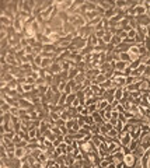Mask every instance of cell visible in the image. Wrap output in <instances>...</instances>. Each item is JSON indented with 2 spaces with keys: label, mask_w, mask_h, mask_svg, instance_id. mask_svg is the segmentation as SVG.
Returning a JSON list of instances; mask_svg holds the SVG:
<instances>
[{
  "label": "cell",
  "mask_w": 150,
  "mask_h": 168,
  "mask_svg": "<svg viewBox=\"0 0 150 168\" xmlns=\"http://www.w3.org/2000/svg\"><path fill=\"white\" fill-rule=\"evenodd\" d=\"M139 161H140V158H137L133 153L126 154V155H125V158H123V164H125L126 167H129V168H135V167H136V164H137Z\"/></svg>",
  "instance_id": "cell-1"
},
{
  "label": "cell",
  "mask_w": 150,
  "mask_h": 168,
  "mask_svg": "<svg viewBox=\"0 0 150 168\" xmlns=\"http://www.w3.org/2000/svg\"><path fill=\"white\" fill-rule=\"evenodd\" d=\"M53 4L59 9V11H67L70 7H72V4H73V0H56V1H53Z\"/></svg>",
  "instance_id": "cell-2"
},
{
  "label": "cell",
  "mask_w": 150,
  "mask_h": 168,
  "mask_svg": "<svg viewBox=\"0 0 150 168\" xmlns=\"http://www.w3.org/2000/svg\"><path fill=\"white\" fill-rule=\"evenodd\" d=\"M119 11H121V10H119V9H117V7H111V9H108V10L105 11L104 17H105L107 20H111V18H114V17L117 16Z\"/></svg>",
  "instance_id": "cell-3"
},
{
  "label": "cell",
  "mask_w": 150,
  "mask_h": 168,
  "mask_svg": "<svg viewBox=\"0 0 150 168\" xmlns=\"http://www.w3.org/2000/svg\"><path fill=\"white\" fill-rule=\"evenodd\" d=\"M18 104H20V108H21V109H31V108L34 106L33 102L28 101V100H25V98H21V100L18 101Z\"/></svg>",
  "instance_id": "cell-4"
},
{
  "label": "cell",
  "mask_w": 150,
  "mask_h": 168,
  "mask_svg": "<svg viewBox=\"0 0 150 168\" xmlns=\"http://www.w3.org/2000/svg\"><path fill=\"white\" fill-rule=\"evenodd\" d=\"M132 140H133V139L131 137V134L129 133H123L122 134V137H121V143H122V146H128V147H129V144H131Z\"/></svg>",
  "instance_id": "cell-5"
},
{
  "label": "cell",
  "mask_w": 150,
  "mask_h": 168,
  "mask_svg": "<svg viewBox=\"0 0 150 168\" xmlns=\"http://www.w3.org/2000/svg\"><path fill=\"white\" fill-rule=\"evenodd\" d=\"M14 21H11L10 18H7L6 16H0V25H4V27H10L13 25Z\"/></svg>",
  "instance_id": "cell-6"
},
{
  "label": "cell",
  "mask_w": 150,
  "mask_h": 168,
  "mask_svg": "<svg viewBox=\"0 0 150 168\" xmlns=\"http://www.w3.org/2000/svg\"><path fill=\"white\" fill-rule=\"evenodd\" d=\"M112 155H114V161H115V164H117V163H121V161H123V158H125V153H123L122 150L114 153Z\"/></svg>",
  "instance_id": "cell-7"
},
{
  "label": "cell",
  "mask_w": 150,
  "mask_h": 168,
  "mask_svg": "<svg viewBox=\"0 0 150 168\" xmlns=\"http://www.w3.org/2000/svg\"><path fill=\"white\" fill-rule=\"evenodd\" d=\"M115 7L119 9V10H126L129 6H128V1L126 0H117L115 1Z\"/></svg>",
  "instance_id": "cell-8"
},
{
  "label": "cell",
  "mask_w": 150,
  "mask_h": 168,
  "mask_svg": "<svg viewBox=\"0 0 150 168\" xmlns=\"http://www.w3.org/2000/svg\"><path fill=\"white\" fill-rule=\"evenodd\" d=\"M42 134L45 136V139H48V140H50L52 143H53V142L56 140V137H58V136H56V134L53 133V132H52L50 129H48V130H45V132H44Z\"/></svg>",
  "instance_id": "cell-9"
},
{
  "label": "cell",
  "mask_w": 150,
  "mask_h": 168,
  "mask_svg": "<svg viewBox=\"0 0 150 168\" xmlns=\"http://www.w3.org/2000/svg\"><path fill=\"white\" fill-rule=\"evenodd\" d=\"M123 91H125V87H118L117 90H115V100L119 101L121 102V100H122V97H123Z\"/></svg>",
  "instance_id": "cell-10"
},
{
  "label": "cell",
  "mask_w": 150,
  "mask_h": 168,
  "mask_svg": "<svg viewBox=\"0 0 150 168\" xmlns=\"http://www.w3.org/2000/svg\"><path fill=\"white\" fill-rule=\"evenodd\" d=\"M76 98H77V94H74V93L69 94V95H67V100H66V108L72 106V105H73V102L76 101Z\"/></svg>",
  "instance_id": "cell-11"
},
{
  "label": "cell",
  "mask_w": 150,
  "mask_h": 168,
  "mask_svg": "<svg viewBox=\"0 0 150 168\" xmlns=\"http://www.w3.org/2000/svg\"><path fill=\"white\" fill-rule=\"evenodd\" d=\"M111 69H114L112 67V65L111 63H108V62H105V63H102L100 66V71H101V74H105L108 70H111Z\"/></svg>",
  "instance_id": "cell-12"
},
{
  "label": "cell",
  "mask_w": 150,
  "mask_h": 168,
  "mask_svg": "<svg viewBox=\"0 0 150 168\" xmlns=\"http://www.w3.org/2000/svg\"><path fill=\"white\" fill-rule=\"evenodd\" d=\"M10 109H11V105L10 104H7V102L0 104V115L1 114H6V112H10Z\"/></svg>",
  "instance_id": "cell-13"
},
{
  "label": "cell",
  "mask_w": 150,
  "mask_h": 168,
  "mask_svg": "<svg viewBox=\"0 0 150 168\" xmlns=\"http://www.w3.org/2000/svg\"><path fill=\"white\" fill-rule=\"evenodd\" d=\"M104 81H107V77L104 76V74H98L94 80H93V84H97V85H101V84L104 83Z\"/></svg>",
  "instance_id": "cell-14"
},
{
  "label": "cell",
  "mask_w": 150,
  "mask_h": 168,
  "mask_svg": "<svg viewBox=\"0 0 150 168\" xmlns=\"http://www.w3.org/2000/svg\"><path fill=\"white\" fill-rule=\"evenodd\" d=\"M119 58H121V60H122V62H125V63H128V65L132 62V59H131V55H129L128 52H123V53H121V55H119Z\"/></svg>",
  "instance_id": "cell-15"
},
{
  "label": "cell",
  "mask_w": 150,
  "mask_h": 168,
  "mask_svg": "<svg viewBox=\"0 0 150 168\" xmlns=\"http://www.w3.org/2000/svg\"><path fill=\"white\" fill-rule=\"evenodd\" d=\"M77 74H79V71H77L76 67L70 69V70H69V76H67V81H69V80H74V79L77 77Z\"/></svg>",
  "instance_id": "cell-16"
},
{
  "label": "cell",
  "mask_w": 150,
  "mask_h": 168,
  "mask_svg": "<svg viewBox=\"0 0 150 168\" xmlns=\"http://www.w3.org/2000/svg\"><path fill=\"white\" fill-rule=\"evenodd\" d=\"M76 69H77V71L79 73H86V70H87V63L86 62H79L77 65H76Z\"/></svg>",
  "instance_id": "cell-17"
},
{
  "label": "cell",
  "mask_w": 150,
  "mask_h": 168,
  "mask_svg": "<svg viewBox=\"0 0 150 168\" xmlns=\"http://www.w3.org/2000/svg\"><path fill=\"white\" fill-rule=\"evenodd\" d=\"M10 74H13L14 77H18V74L21 73V69H20V66H11V69H10V71H9Z\"/></svg>",
  "instance_id": "cell-18"
},
{
  "label": "cell",
  "mask_w": 150,
  "mask_h": 168,
  "mask_svg": "<svg viewBox=\"0 0 150 168\" xmlns=\"http://www.w3.org/2000/svg\"><path fill=\"white\" fill-rule=\"evenodd\" d=\"M86 79H87V77H86V74H84V73H79V74H77V77L74 79V81H76V84H83L84 81H86Z\"/></svg>",
  "instance_id": "cell-19"
},
{
  "label": "cell",
  "mask_w": 150,
  "mask_h": 168,
  "mask_svg": "<svg viewBox=\"0 0 150 168\" xmlns=\"http://www.w3.org/2000/svg\"><path fill=\"white\" fill-rule=\"evenodd\" d=\"M140 65H142V60H140V58H139V59H136V60H132V62L129 63V66L128 67H131L132 70H135V69H137Z\"/></svg>",
  "instance_id": "cell-20"
},
{
  "label": "cell",
  "mask_w": 150,
  "mask_h": 168,
  "mask_svg": "<svg viewBox=\"0 0 150 168\" xmlns=\"http://www.w3.org/2000/svg\"><path fill=\"white\" fill-rule=\"evenodd\" d=\"M100 125H97V123H94V125H91L90 126V132L91 134H100Z\"/></svg>",
  "instance_id": "cell-21"
},
{
  "label": "cell",
  "mask_w": 150,
  "mask_h": 168,
  "mask_svg": "<svg viewBox=\"0 0 150 168\" xmlns=\"http://www.w3.org/2000/svg\"><path fill=\"white\" fill-rule=\"evenodd\" d=\"M111 44H112L114 46H118L119 44H122V38H121L119 35H114L112 39H111Z\"/></svg>",
  "instance_id": "cell-22"
},
{
  "label": "cell",
  "mask_w": 150,
  "mask_h": 168,
  "mask_svg": "<svg viewBox=\"0 0 150 168\" xmlns=\"http://www.w3.org/2000/svg\"><path fill=\"white\" fill-rule=\"evenodd\" d=\"M112 36H114V35L111 34V31H107V32H105V35L102 36V41H104L105 44H111V39H112Z\"/></svg>",
  "instance_id": "cell-23"
},
{
  "label": "cell",
  "mask_w": 150,
  "mask_h": 168,
  "mask_svg": "<svg viewBox=\"0 0 150 168\" xmlns=\"http://www.w3.org/2000/svg\"><path fill=\"white\" fill-rule=\"evenodd\" d=\"M110 104H108V101L105 100H101L98 104H97V106H98V111H104V109H107V106H108Z\"/></svg>",
  "instance_id": "cell-24"
},
{
  "label": "cell",
  "mask_w": 150,
  "mask_h": 168,
  "mask_svg": "<svg viewBox=\"0 0 150 168\" xmlns=\"http://www.w3.org/2000/svg\"><path fill=\"white\" fill-rule=\"evenodd\" d=\"M86 108L88 109V114H90V115L98 111V106H97V104H91V105H88V106H86Z\"/></svg>",
  "instance_id": "cell-25"
},
{
  "label": "cell",
  "mask_w": 150,
  "mask_h": 168,
  "mask_svg": "<svg viewBox=\"0 0 150 168\" xmlns=\"http://www.w3.org/2000/svg\"><path fill=\"white\" fill-rule=\"evenodd\" d=\"M60 66H62V71H69L72 66H70V62L69 60H65L63 63H60Z\"/></svg>",
  "instance_id": "cell-26"
},
{
  "label": "cell",
  "mask_w": 150,
  "mask_h": 168,
  "mask_svg": "<svg viewBox=\"0 0 150 168\" xmlns=\"http://www.w3.org/2000/svg\"><path fill=\"white\" fill-rule=\"evenodd\" d=\"M55 126H58V128L63 129V128H66V120H63V119L60 118V119H58V120L55 122Z\"/></svg>",
  "instance_id": "cell-27"
},
{
  "label": "cell",
  "mask_w": 150,
  "mask_h": 168,
  "mask_svg": "<svg viewBox=\"0 0 150 168\" xmlns=\"http://www.w3.org/2000/svg\"><path fill=\"white\" fill-rule=\"evenodd\" d=\"M66 100H67V94H65V93H62V95H60V100H59V104H58V105H62V106H66Z\"/></svg>",
  "instance_id": "cell-28"
},
{
  "label": "cell",
  "mask_w": 150,
  "mask_h": 168,
  "mask_svg": "<svg viewBox=\"0 0 150 168\" xmlns=\"http://www.w3.org/2000/svg\"><path fill=\"white\" fill-rule=\"evenodd\" d=\"M84 120H86V125H94L96 122H94V118H93V115H87V116H84Z\"/></svg>",
  "instance_id": "cell-29"
},
{
  "label": "cell",
  "mask_w": 150,
  "mask_h": 168,
  "mask_svg": "<svg viewBox=\"0 0 150 168\" xmlns=\"http://www.w3.org/2000/svg\"><path fill=\"white\" fill-rule=\"evenodd\" d=\"M41 153H42V150H41V149H37V150H33V151H31V157H34V158H35V161H37V160L39 158Z\"/></svg>",
  "instance_id": "cell-30"
},
{
  "label": "cell",
  "mask_w": 150,
  "mask_h": 168,
  "mask_svg": "<svg viewBox=\"0 0 150 168\" xmlns=\"http://www.w3.org/2000/svg\"><path fill=\"white\" fill-rule=\"evenodd\" d=\"M77 123V119H70V120H67L66 122V128L67 129H73V126Z\"/></svg>",
  "instance_id": "cell-31"
},
{
  "label": "cell",
  "mask_w": 150,
  "mask_h": 168,
  "mask_svg": "<svg viewBox=\"0 0 150 168\" xmlns=\"http://www.w3.org/2000/svg\"><path fill=\"white\" fill-rule=\"evenodd\" d=\"M55 161H56V164H59V165H63V164H66V163H65V154L59 155V157H58Z\"/></svg>",
  "instance_id": "cell-32"
},
{
  "label": "cell",
  "mask_w": 150,
  "mask_h": 168,
  "mask_svg": "<svg viewBox=\"0 0 150 168\" xmlns=\"http://www.w3.org/2000/svg\"><path fill=\"white\" fill-rule=\"evenodd\" d=\"M136 36H137L136 30H131V31L128 32V38H131V39H136Z\"/></svg>",
  "instance_id": "cell-33"
},
{
  "label": "cell",
  "mask_w": 150,
  "mask_h": 168,
  "mask_svg": "<svg viewBox=\"0 0 150 168\" xmlns=\"http://www.w3.org/2000/svg\"><path fill=\"white\" fill-rule=\"evenodd\" d=\"M66 84H67V81H62V83L59 84V91H60V93H65V88H66Z\"/></svg>",
  "instance_id": "cell-34"
},
{
  "label": "cell",
  "mask_w": 150,
  "mask_h": 168,
  "mask_svg": "<svg viewBox=\"0 0 150 168\" xmlns=\"http://www.w3.org/2000/svg\"><path fill=\"white\" fill-rule=\"evenodd\" d=\"M118 120H119V122H122L123 125H125V123H128V119L123 116V114H119V118H118Z\"/></svg>",
  "instance_id": "cell-35"
},
{
  "label": "cell",
  "mask_w": 150,
  "mask_h": 168,
  "mask_svg": "<svg viewBox=\"0 0 150 168\" xmlns=\"http://www.w3.org/2000/svg\"><path fill=\"white\" fill-rule=\"evenodd\" d=\"M28 134H30V137H31V139H35V137H37V129H30Z\"/></svg>",
  "instance_id": "cell-36"
},
{
  "label": "cell",
  "mask_w": 150,
  "mask_h": 168,
  "mask_svg": "<svg viewBox=\"0 0 150 168\" xmlns=\"http://www.w3.org/2000/svg\"><path fill=\"white\" fill-rule=\"evenodd\" d=\"M115 111H118L119 114H123V112H125V108H123V105H121V104H119V105H117Z\"/></svg>",
  "instance_id": "cell-37"
},
{
  "label": "cell",
  "mask_w": 150,
  "mask_h": 168,
  "mask_svg": "<svg viewBox=\"0 0 150 168\" xmlns=\"http://www.w3.org/2000/svg\"><path fill=\"white\" fill-rule=\"evenodd\" d=\"M105 128H107L108 130H112V129H114V126H112L110 122H105Z\"/></svg>",
  "instance_id": "cell-38"
},
{
  "label": "cell",
  "mask_w": 150,
  "mask_h": 168,
  "mask_svg": "<svg viewBox=\"0 0 150 168\" xmlns=\"http://www.w3.org/2000/svg\"><path fill=\"white\" fill-rule=\"evenodd\" d=\"M20 140H23V139H21V137H20V136H18V134H16V136H14V139H13V142H14V143H18V142H20Z\"/></svg>",
  "instance_id": "cell-39"
},
{
  "label": "cell",
  "mask_w": 150,
  "mask_h": 168,
  "mask_svg": "<svg viewBox=\"0 0 150 168\" xmlns=\"http://www.w3.org/2000/svg\"><path fill=\"white\" fill-rule=\"evenodd\" d=\"M142 63H145L146 66H149V67H150V58H147V59H145V60H143Z\"/></svg>",
  "instance_id": "cell-40"
},
{
  "label": "cell",
  "mask_w": 150,
  "mask_h": 168,
  "mask_svg": "<svg viewBox=\"0 0 150 168\" xmlns=\"http://www.w3.org/2000/svg\"><path fill=\"white\" fill-rule=\"evenodd\" d=\"M107 168H117V164H115V163H112V164H110Z\"/></svg>",
  "instance_id": "cell-41"
},
{
  "label": "cell",
  "mask_w": 150,
  "mask_h": 168,
  "mask_svg": "<svg viewBox=\"0 0 150 168\" xmlns=\"http://www.w3.org/2000/svg\"><path fill=\"white\" fill-rule=\"evenodd\" d=\"M135 168H143V167H142V164H140V161L136 164V167H135Z\"/></svg>",
  "instance_id": "cell-42"
},
{
  "label": "cell",
  "mask_w": 150,
  "mask_h": 168,
  "mask_svg": "<svg viewBox=\"0 0 150 168\" xmlns=\"http://www.w3.org/2000/svg\"><path fill=\"white\" fill-rule=\"evenodd\" d=\"M94 168H96V167H94Z\"/></svg>",
  "instance_id": "cell-43"
}]
</instances>
